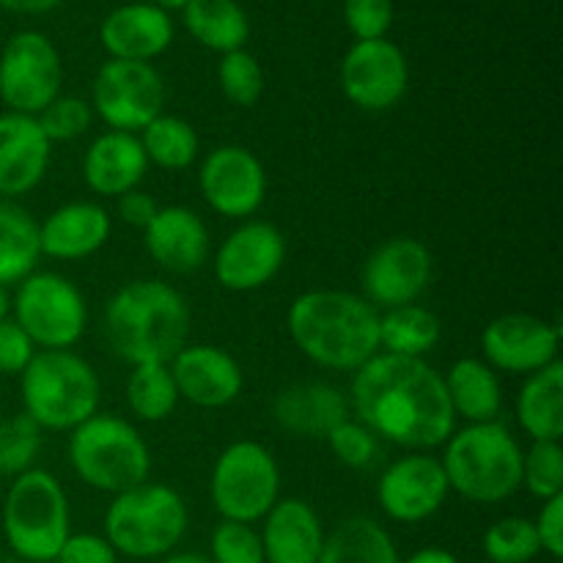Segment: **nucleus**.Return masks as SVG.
Instances as JSON below:
<instances>
[{
	"mask_svg": "<svg viewBox=\"0 0 563 563\" xmlns=\"http://www.w3.org/2000/svg\"><path fill=\"white\" fill-rule=\"evenodd\" d=\"M49 143H69L86 135L93 121L91 102L77 97H58L36 115Z\"/></svg>",
	"mask_w": 563,
	"mask_h": 563,
	"instance_id": "40",
	"label": "nucleus"
},
{
	"mask_svg": "<svg viewBox=\"0 0 563 563\" xmlns=\"http://www.w3.org/2000/svg\"><path fill=\"white\" fill-rule=\"evenodd\" d=\"M121 555L99 533H69L53 563H119Z\"/></svg>",
	"mask_w": 563,
	"mask_h": 563,
	"instance_id": "44",
	"label": "nucleus"
},
{
	"mask_svg": "<svg viewBox=\"0 0 563 563\" xmlns=\"http://www.w3.org/2000/svg\"><path fill=\"white\" fill-rule=\"evenodd\" d=\"M401 563H460V559L445 548H421L407 555V559H401Z\"/></svg>",
	"mask_w": 563,
	"mask_h": 563,
	"instance_id": "48",
	"label": "nucleus"
},
{
	"mask_svg": "<svg viewBox=\"0 0 563 563\" xmlns=\"http://www.w3.org/2000/svg\"><path fill=\"white\" fill-rule=\"evenodd\" d=\"M113 234V220L102 203L71 201L53 209L38 223V247L42 256L58 262H82L108 245Z\"/></svg>",
	"mask_w": 563,
	"mask_h": 563,
	"instance_id": "22",
	"label": "nucleus"
},
{
	"mask_svg": "<svg viewBox=\"0 0 563 563\" xmlns=\"http://www.w3.org/2000/svg\"><path fill=\"white\" fill-rule=\"evenodd\" d=\"M561 324L531 313H504L482 333L484 363L495 372L531 374L561 361Z\"/></svg>",
	"mask_w": 563,
	"mask_h": 563,
	"instance_id": "16",
	"label": "nucleus"
},
{
	"mask_svg": "<svg viewBox=\"0 0 563 563\" xmlns=\"http://www.w3.org/2000/svg\"><path fill=\"white\" fill-rule=\"evenodd\" d=\"M190 526L185 498L165 484H141L113 495L104 511V539L132 561L165 559L179 548Z\"/></svg>",
	"mask_w": 563,
	"mask_h": 563,
	"instance_id": "6",
	"label": "nucleus"
},
{
	"mask_svg": "<svg viewBox=\"0 0 563 563\" xmlns=\"http://www.w3.org/2000/svg\"><path fill=\"white\" fill-rule=\"evenodd\" d=\"M443 335L438 313H432L423 306H401L388 308L379 313V352L396 357H418L434 350Z\"/></svg>",
	"mask_w": 563,
	"mask_h": 563,
	"instance_id": "32",
	"label": "nucleus"
},
{
	"mask_svg": "<svg viewBox=\"0 0 563 563\" xmlns=\"http://www.w3.org/2000/svg\"><path fill=\"white\" fill-rule=\"evenodd\" d=\"M350 410L377 440L410 451L445 445L456 429L443 374L418 357L377 352L352 374Z\"/></svg>",
	"mask_w": 563,
	"mask_h": 563,
	"instance_id": "1",
	"label": "nucleus"
},
{
	"mask_svg": "<svg viewBox=\"0 0 563 563\" xmlns=\"http://www.w3.org/2000/svg\"><path fill=\"white\" fill-rule=\"evenodd\" d=\"M0 5L16 14H47L55 5H60V0H0Z\"/></svg>",
	"mask_w": 563,
	"mask_h": 563,
	"instance_id": "47",
	"label": "nucleus"
},
{
	"mask_svg": "<svg viewBox=\"0 0 563 563\" xmlns=\"http://www.w3.org/2000/svg\"><path fill=\"white\" fill-rule=\"evenodd\" d=\"M258 537L267 563H319L324 528L311 504L284 498L267 511Z\"/></svg>",
	"mask_w": 563,
	"mask_h": 563,
	"instance_id": "26",
	"label": "nucleus"
},
{
	"mask_svg": "<svg viewBox=\"0 0 563 563\" xmlns=\"http://www.w3.org/2000/svg\"><path fill=\"white\" fill-rule=\"evenodd\" d=\"M449 493V478L438 456L410 451L379 476L377 504L388 520L418 526L443 509Z\"/></svg>",
	"mask_w": 563,
	"mask_h": 563,
	"instance_id": "18",
	"label": "nucleus"
},
{
	"mask_svg": "<svg viewBox=\"0 0 563 563\" xmlns=\"http://www.w3.org/2000/svg\"><path fill=\"white\" fill-rule=\"evenodd\" d=\"M209 498L223 520L256 526L280 500V467L267 445L236 440L225 445L209 473Z\"/></svg>",
	"mask_w": 563,
	"mask_h": 563,
	"instance_id": "9",
	"label": "nucleus"
},
{
	"mask_svg": "<svg viewBox=\"0 0 563 563\" xmlns=\"http://www.w3.org/2000/svg\"><path fill=\"white\" fill-rule=\"evenodd\" d=\"M0 522L11 553L31 563H53L71 533L66 489L49 471L31 467L11 482Z\"/></svg>",
	"mask_w": 563,
	"mask_h": 563,
	"instance_id": "7",
	"label": "nucleus"
},
{
	"mask_svg": "<svg viewBox=\"0 0 563 563\" xmlns=\"http://www.w3.org/2000/svg\"><path fill=\"white\" fill-rule=\"evenodd\" d=\"M152 3L157 5V9L170 11V9H185V5L190 3V0H152Z\"/></svg>",
	"mask_w": 563,
	"mask_h": 563,
	"instance_id": "51",
	"label": "nucleus"
},
{
	"mask_svg": "<svg viewBox=\"0 0 563 563\" xmlns=\"http://www.w3.org/2000/svg\"><path fill=\"white\" fill-rule=\"evenodd\" d=\"M273 418L295 438L324 440L350 418V399L330 383H295L275 396Z\"/></svg>",
	"mask_w": 563,
	"mask_h": 563,
	"instance_id": "25",
	"label": "nucleus"
},
{
	"mask_svg": "<svg viewBox=\"0 0 563 563\" xmlns=\"http://www.w3.org/2000/svg\"><path fill=\"white\" fill-rule=\"evenodd\" d=\"M489 563H531L542 553L537 528L528 517H504L493 522L482 539Z\"/></svg>",
	"mask_w": 563,
	"mask_h": 563,
	"instance_id": "35",
	"label": "nucleus"
},
{
	"mask_svg": "<svg viewBox=\"0 0 563 563\" xmlns=\"http://www.w3.org/2000/svg\"><path fill=\"white\" fill-rule=\"evenodd\" d=\"M137 141H141L148 165H157L165 170L190 168L201 152L196 126L170 113H159L152 124L143 126L137 132Z\"/></svg>",
	"mask_w": 563,
	"mask_h": 563,
	"instance_id": "33",
	"label": "nucleus"
},
{
	"mask_svg": "<svg viewBox=\"0 0 563 563\" xmlns=\"http://www.w3.org/2000/svg\"><path fill=\"white\" fill-rule=\"evenodd\" d=\"M220 91L236 108H253L264 93V71L247 49H234L220 58Z\"/></svg>",
	"mask_w": 563,
	"mask_h": 563,
	"instance_id": "37",
	"label": "nucleus"
},
{
	"mask_svg": "<svg viewBox=\"0 0 563 563\" xmlns=\"http://www.w3.org/2000/svg\"><path fill=\"white\" fill-rule=\"evenodd\" d=\"M198 190L220 218L247 220L267 198V170L251 148L225 143L203 157Z\"/></svg>",
	"mask_w": 563,
	"mask_h": 563,
	"instance_id": "14",
	"label": "nucleus"
},
{
	"mask_svg": "<svg viewBox=\"0 0 563 563\" xmlns=\"http://www.w3.org/2000/svg\"><path fill=\"white\" fill-rule=\"evenodd\" d=\"M143 247L152 262L168 273H196L209 258L207 223L190 207H159L143 229Z\"/></svg>",
	"mask_w": 563,
	"mask_h": 563,
	"instance_id": "21",
	"label": "nucleus"
},
{
	"mask_svg": "<svg viewBox=\"0 0 563 563\" xmlns=\"http://www.w3.org/2000/svg\"><path fill=\"white\" fill-rule=\"evenodd\" d=\"M410 66L405 53L388 38L355 42L341 60V91L355 108L383 113L405 99Z\"/></svg>",
	"mask_w": 563,
	"mask_h": 563,
	"instance_id": "15",
	"label": "nucleus"
},
{
	"mask_svg": "<svg viewBox=\"0 0 563 563\" xmlns=\"http://www.w3.org/2000/svg\"><path fill=\"white\" fill-rule=\"evenodd\" d=\"M443 383L456 418H465L467 423L500 421L504 388H500L498 372L487 363L478 357H460L443 374Z\"/></svg>",
	"mask_w": 563,
	"mask_h": 563,
	"instance_id": "27",
	"label": "nucleus"
},
{
	"mask_svg": "<svg viewBox=\"0 0 563 563\" xmlns=\"http://www.w3.org/2000/svg\"><path fill=\"white\" fill-rule=\"evenodd\" d=\"M517 421L531 443H561L563 438V363L531 374L517 396Z\"/></svg>",
	"mask_w": 563,
	"mask_h": 563,
	"instance_id": "28",
	"label": "nucleus"
},
{
	"mask_svg": "<svg viewBox=\"0 0 563 563\" xmlns=\"http://www.w3.org/2000/svg\"><path fill=\"white\" fill-rule=\"evenodd\" d=\"M53 143L36 115H0V198L14 201L42 185L49 168Z\"/></svg>",
	"mask_w": 563,
	"mask_h": 563,
	"instance_id": "20",
	"label": "nucleus"
},
{
	"mask_svg": "<svg viewBox=\"0 0 563 563\" xmlns=\"http://www.w3.org/2000/svg\"><path fill=\"white\" fill-rule=\"evenodd\" d=\"M209 561L212 563H267L262 537L247 522L220 520L209 539Z\"/></svg>",
	"mask_w": 563,
	"mask_h": 563,
	"instance_id": "39",
	"label": "nucleus"
},
{
	"mask_svg": "<svg viewBox=\"0 0 563 563\" xmlns=\"http://www.w3.org/2000/svg\"><path fill=\"white\" fill-rule=\"evenodd\" d=\"M165 108V82L152 64L115 60L99 66L91 86V110L115 132H137Z\"/></svg>",
	"mask_w": 563,
	"mask_h": 563,
	"instance_id": "12",
	"label": "nucleus"
},
{
	"mask_svg": "<svg viewBox=\"0 0 563 563\" xmlns=\"http://www.w3.org/2000/svg\"><path fill=\"white\" fill-rule=\"evenodd\" d=\"M159 563H212V561H209V555H201V553H170Z\"/></svg>",
	"mask_w": 563,
	"mask_h": 563,
	"instance_id": "49",
	"label": "nucleus"
},
{
	"mask_svg": "<svg viewBox=\"0 0 563 563\" xmlns=\"http://www.w3.org/2000/svg\"><path fill=\"white\" fill-rule=\"evenodd\" d=\"M36 352V344L27 339V333L14 319L9 317L0 322V374H5V377H20Z\"/></svg>",
	"mask_w": 563,
	"mask_h": 563,
	"instance_id": "43",
	"label": "nucleus"
},
{
	"mask_svg": "<svg viewBox=\"0 0 563 563\" xmlns=\"http://www.w3.org/2000/svg\"><path fill=\"white\" fill-rule=\"evenodd\" d=\"M522 487L539 500L563 495L561 443H531V449L522 451Z\"/></svg>",
	"mask_w": 563,
	"mask_h": 563,
	"instance_id": "38",
	"label": "nucleus"
},
{
	"mask_svg": "<svg viewBox=\"0 0 563 563\" xmlns=\"http://www.w3.org/2000/svg\"><path fill=\"white\" fill-rule=\"evenodd\" d=\"M533 528H537L542 553H548L555 561L563 559V495L542 500V509L533 520Z\"/></svg>",
	"mask_w": 563,
	"mask_h": 563,
	"instance_id": "45",
	"label": "nucleus"
},
{
	"mask_svg": "<svg viewBox=\"0 0 563 563\" xmlns=\"http://www.w3.org/2000/svg\"><path fill=\"white\" fill-rule=\"evenodd\" d=\"M11 319L27 333L36 350H71L88 324L82 291L58 273H31L16 284Z\"/></svg>",
	"mask_w": 563,
	"mask_h": 563,
	"instance_id": "10",
	"label": "nucleus"
},
{
	"mask_svg": "<svg viewBox=\"0 0 563 563\" xmlns=\"http://www.w3.org/2000/svg\"><path fill=\"white\" fill-rule=\"evenodd\" d=\"M64 66L44 33L22 31L0 53V99L9 113L38 115L60 97Z\"/></svg>",
	"mask_w": 563,
	"mask_h": 563,
	"instance_id": "11",
	"label": "nucleus"
},
{
	"mask_svg": "<svg viewBox=\"0 0 563 563\" xmlns=\"http://www.w3.org/2000/svg\"><path fill=\"white\" fill-rule=\"evenodd\" d=\"M38 258V223L20 203L0 198V286L9 289L36 273Z\"/></svg>",
	"mask_w": 563,
	"mask_h": 563,
	"instance_id": "30",
	"label": "nucleus"
},
{
	"mask_svg": "<svg viewBox=\"0 0 563 563\" xmlns=\"http://www.w3.org/2000/svg\"><path fill=\"white\" fill-rule=\"evenodd\" d=\"M9 317H11V295H9V289H3V286H0V322Z\"/></svg>",
	"mask_w": 563,
	"mask_h": 563,
	"instance_id": "50",
	"label": "nucleus"
},
{
	"mask_svg": "<svg viewBox=\"0 0 563 563\" xmlns=\"http://www.w3.org/2000/svg\"><path fill=\"white\" fill-rule=\"evenodd\" d=\"M69 465L86 487L121 495L148 482L152 451L130 421L97 412L69 432Z\"/></svg>",
	"mask_w": 563,
	"mask_h": 563,
	"instance_id": "8",
	"label": "nucleus"
},
{
	"mask_svg": "<svg viewBox=\"0 0 563 563\" xmlns=\"http://www.w3.org/2000/svg\"><path fill=\"white\" fill-rule=\"evenodd\" d=\"M440 465L449 487L471 504H500L522 487V449L500 421L454 429Z\"/></svg>",
	"mask_w": 563,
	"mask_h": 563,
	"instance_id": "4",
	"label": "nucleus"
},
{
	"mask_svg": "<svg viewBox=\"0 0 563 563\" xmlns=\"http://www.w3.org/2000/svg\"><path fill=\"white\" fill-rule=\"evenodd\" d=\"M286 262V240L267 220H245L214 251L212 269L223 289L245 295L264 289Z\"/></svg>",
	"mask_w": 563,
	"mask_h": 563,
	"instance_id": "17",
	"label": "nucleus"
},
{
	"mask_svg": "<svg viewBox=\"0 0 563 563\" xmlns=\"http://www.w3.org/2000/svg\"><path fill=\"white\" fill-rule=\"evenodd\" d=\"M185 295L159 278H137L115 289L104 306V339L130 366L170 363L190 339Z\"/></svg>",
	"mask_w": 563,
	"mask_h": 563,
	"instance_id": "3",
	"label": "nucleus"
},
{
	"mask_svg": "<svg viewBox=\"0 0 563 563\" xmlns=\"http://www.w3.org/2000/svg\"><path fill=\"white\" fill-rule=\"evenodd\" d=\"M324 440H328L335 460H339L344 467H352V471H361V467L372 465L374 456H377L379 451L377 434H374L372 429L363 427L357 418H346V421H341Z\"/></svg>",
	"mask_w": 563,
	"mask_h": 563,
	"instance_id": "41",
	"label": "nucleus"
},
{
	"mask_svg": "<svg viewBox=\"0 0 563 563\" xmlns=\"http://www.w3.org/2000/svg\"><path fill=\"white\" fill-rule=\"evenodd\" d=\"M148 170L141 141L132 132L108 130L88 143L82 154V179L91 192L102 198H121L137 190Z\"/></svg>",
	"mask_w": 563,
	"mask_h": 563,
	"instance_id": "24",
	"label": "nucleus"
},
{
	"mask_svg": "<svg viewBox=\"0 0 563 563\" xmlns=\"http://www.w3.org/2000/svg\"><path fill=\"white\" fill-rule=\"evenodd\" d=\"M42 451V429L20 412L0 421V476L16 478L31 471L33 460Z\"/></svg>",
	"mask_w": 563,
	"mask_h": 563,
	"instance_id": "36",
	"label": "nucleus"
},
{
	"mask_svg": "<svg viewBox=\"0 0 563 563\" xmlns=\"http://www.w3.org/2000/svg\"><path fill=\"white\" fill-rule=\"evenodd\" d=\"M181 11L187 31L207 49L223 55L245 49L251 22L236 0H190Z\"/></svg>",
	"mask_w": 563,
	"mask_h": 563,
	"instance_id": "31",
	"label": "nucleus"
},
{
	"mask_svg": "<svg viewBox=\"0 0 563 563\" xmlns=\"http://www.w3.org/2000/svg\"><path fill=\"white\" fill-rule=\"evenodd\" d=\"M124 396L132 416L146 423H159L170 418L181 401L168 363H141V366H132L130 377H126Z\"/></svg>",
	"mask_w": 563,
	"mask_h": 563,
	"instance_id": "34",
	"label": "nucleus"
},
{
	"mask_svg": "<svg viewBox=\"0 0 563 563\" xmlns=\"http://www.w3.org/2000/svg\"><path fill=\"white\" fill-rule=\"evenodd\" d=\"M174 374L179 399L201 407V410H220L240 399L245 388V374L236 357L214 344H187L174 361L168 363Z\"/></svg>",
	"mask_w": 563,
	"mask_h": 563,
	"instance_id": "19",
	"label": "nucleus"
},
{
	"mask_svg": "<svg viewBox=\"0 0 563 563\" xmlns=\"http://www.w3.org/2000/svg\"><path fill=\"white\" fill-rule=\"evenodd\" d=\"M344 20L357 42L385 38L394 22V0H344Z\"/></svg>",
	"mask_w": 563,
	"mask_h": 563,
	"instance_id": "42",
	"label": "nucleus"
},
{
	"mask_svg": "<svg viewBox=\"0 0 563 563\" xmlns=\"http://www.w3.org/2000/svg\"><path fill=\"white\" fill-rule=\"evenodd\" d=\"M157 209L159 203L154 201V196L143 190H130L119 198V218L126 225H132V229H146L154 220V214H157Z\"/></svg>",
	"mask_w": 563,
	"mask_h": 563,
	"instance_id": "46",
	"label": "nucleus"
},
{
	"mask_svg": "<svg viewBox=\"0 0 563 563\" xmlns=\"http://www.w3.org/2000/svg\"><path fill=\"white\" fill-rule=\"evenodd\" d=\"M319 563H401V555L388 528L357 515L324 533Z\"/></svg>",
	"mask_w": 563,
	"mask_h": 563,
	"instance_id": "29",
	"label": "nucleus"
},
{
	"mask_svg": "<svg viewBox=\"0 0 563 563\" xmlns=\"http://www.w3.org/2000/svg\"><path fill=\"white\" fill-rule=\"evenodd\" d=\"M22 412L47 432H71L99 412L102 383L71 350H38L20 374Z\"/></svg>",
	"mask_w": 563,
	"mask_h": 563,
	"instance_id": "5",
	"label": "nucleus"
},
{
	"mask_svg": "<svg viewBox=\"0 0 563 563\" xmlns=\"http://www.w3.org/2000/svg\"><path fill=\"white\" fill-rule=\"evenodd\" d=\"M432 251L416 236H394L374 247L361 269L363 300L374 308L412 306L432 284Z\"/></svg>",
	"mask_w": 563,
	"mask_h": 563,
	"instance_id": "13",
	"label": "nucleus"
},
{
	"mask_svg": "<svg viewBox=\"0 0 563 563\" xmlns=\"http://www.w3.org/2000/svg\"><path fill=\"white\" fill-rule=\"evenodd\" d=\"M99 38L110 58L148 64L170 47L174 22H170L168 11L157 9L154 3H130L104 16Z\"/></svg>",
	"mask_w": 563,
	"mask_h": 563,
	"instance_id": "23",
	"label": "nucleus"
},
{
	"mask_svg": "<svg viewBox=\"0 0 563 563\" xmlns=\"http://www.w3.org/2000/svg\"><path fill=\"white\" fill-rule=\"evenodd\" d=\"M286 330L297 350L328 372L355 374L379 352V311L352 291H302L289 306Z\"/></svg>",
	"mask_w": 563,
	"mask_h": 563,
	"instance_id": "2",
	"label": "nucleus"
}]
</instances>
